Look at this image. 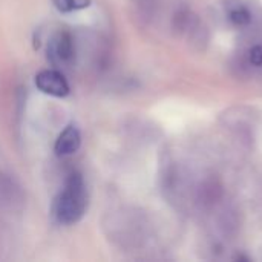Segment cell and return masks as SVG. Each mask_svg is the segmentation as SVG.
<instances>
[{"instance_id": "obj_1", "label": "cell", "mask_w": 262, "mask_h": 262, "mask_svg": "<svg viewBox=\"0 0 262 262\" xmlns=\"http://www.w3.org/2000/svg\"><path fill=\"white\" fill-rule=\"evenodd\" d=\"M103 232L109 243L123 252L141 250L150 238V223L137 207H118L106 213Z\"/></svg>"}, {"instance_id": "obj_2", "label": "cell", "mask_w": 262, "mask_h": 262, "mask_svg": "<svg viewBox=\"0 0 262 262\" xmlns=\"http://www.w3.org/2000/svg\"><path fill=\"white\" fill-rule=\"evenodd\" d=\"M88 207V195L83 177L80 173L69 175L64 189L57 196L54 204V215L63 224H74L80 221Z\"/></svg>"}, {"instance_id": "obj_3", "label": "cell", "mask_w": 262, "mask_h": 262, "mask_svg": "<svg viewBox=\"0 0 262 262\" xmlns=\"http://www.w3.org/2000/svg\"><path fill=\"white\" fill-rule=\"evenodd\" d=\"M160 184L164 198L167 201L178 207H183L186 204L187 195H189V180L186 170L180 166V163L172 157L170 152H164L161 158L160 166Z\"/></svg>"}, {"instance_id": "obj_4", "label": "cell", "mask_w": 262, "mask_h": 262, "mask_svg": "<svg viewBox=\"0 0 262 262\" xmlns=\"http://www.w3.org/2000/svg\"><path fill=\"white\" fill-rule=\"evenodd\" d=\"M241 226H243V218L238 206L232 201L223 200L215 207V229L218 235L223 239L230 241L236 238V235L241 230Z\"/></svg>"}, {"instance_id": "obj_5", "label": "cell", "mask_w": 262, "mask_h": 262, "mask_svg": "<svg viewBox=\"0 0 262 262\" xmlns=\"http://www.w3.org/2000/svg\"><path fill=\"white\" fill-rule=\"evenodd\" d=\"M195 198L201 209L207 212L215 210V207L224 200V186L221 180L213 173L204 175L195 189Z\"/></svg>"}, {"instance_id": "obj_6", "label": "cell", "mask_w": 262, "mask_h": 262, "mask_svg": "<svg viewBox=\"0 0 262 262\" xmlns=\"http://www.w3.org/2000/svg\"><path fill=\"white\" fill-rule=\"evenodd\" d=\"M77 41L69 32H58L54 35L48 46V58L55 66H71L75 61Z\"/></svg>"}, {"instance_id": "obj_7", "label": "cell", "mask_w": 262, "mask_h": 262, "mask_svg": "<svg viewBox=\"0 0 262 262\" xmlns=\"http://www.w3.org/2000/svg\"><path fill=\"white\" fill-rule=\"evenodd\" d=\"M256 118L258 117L252 107L233 106L221 114L220 121L226 129L235 134V132H244V130H255Z\"/></svg>"}, {"instance_id": "obj_8", "label": "cell", "mask_w": 262, "mask_h": 262, "mask_svg": "<svg viewBox=\"0 0 262 262\" xmlns=\"http://www.w3.org/2000/svg\"><path fill=\"white\" fill-rule=\"evenodd\" d=\"M25 203L21 187L14 178L0 170V212H17Z\"/></svg>"}, {"instance_id": "obj_9", "label": "cell", "mask_w": 262, "mask_h": 262, "mask_svg": "<svg viewBox=\"0 0 262 262\" xmlns=\"http://www.w3.org/2000/svg\"><path fill=\"white\" fill-rule=\"evenodd\" d=\"M183 37L186 38L189 48L198 54L204 52L210 45V29L196 14L193 15V18L189 23L187 29L184 31Z\"/></svg>"}, {"instance_id": "obj_10", "label": "cell", "mask_w": 262, "mask_h": 262, "mask_svg": "<svg viewBox=\"0 0 262 262\" xmlns=\"http://www.w3.org/2000/svg\"><path fill=\"white\" fill-rule=\"evenodd\" d=\"M37 88L49 95L54 97H64L69 94V84L66 78L58 71H41L35 77Z\"/></svg>"}, {"instance_id": "obj_11", "label": "cell", "mask_w": 262, "mask_h": 262, "mask_svg": "<svg viewBox=\"0 0 262 262\" xmlns=\"http://www.w3.org/2000/svg\"><path fill=\"white\" fill-rule=\"evenodd\" d=\"M80 143H81V137H80L78 129L74 126H68L58 135V138L55 141V152H57V155H61V157L72 155L78 150Z\"/></svg>"}, {"instance_id": "obj_12", "label": "cell", "mask_w": 262, "mask_h": 262, "mask_svg": "<svg viewBox=\"0 0 262 262\" xmlns=\"http://www.w3.org/2000/svg\"><path fill=\"white\" fill-rule=\"evenodd\" d=\"M226 12L229 20L235 26H249L252 23V12L241 0H227L226 2Z\"/></svg>"}, {"instance_id": "obj_13", "label": "cell", "mask_w": 262, "mask_h": 262, "mask_svg": "<svg viewBox=\"0 0 262 262\" xmlns=\"http://www.w3.org/2000/svg\"><path fill=\"white\" fill-rule=\"evenodd\" d=\"M161 0H134V8L137 18L143 25H149L160 11Z\"/></svg>"}, {"instance_id": "obj_14", "label": "cell", "mask_w": 262, "mask_h": 262, "mask_svg": "<svg viewBox=\"0 0 262 262\" xmlns=\"http://www.w3.org/2000/svg\"><path fill=\"white\" fill-rule=\"evenodd\" d=\"M55 6L63 11V12H69V11H75V9H83L89 5V0H54Z\"/></svg>"}, {"instance_id": "obj_15", "label": "cell", "mask_w": 262, "mask_h": 262, "mask_svg": "<svg viewBox=\"0 0 262 262\" xmlns=\"http://www.w3.org/2000/svg\"><path fill=\"white\" fill-rule=\"evenodd\" d=\"M3 247H5V238H3V235L0 233V253H2V250H3Z\"/></svg>"}]
</instances>
